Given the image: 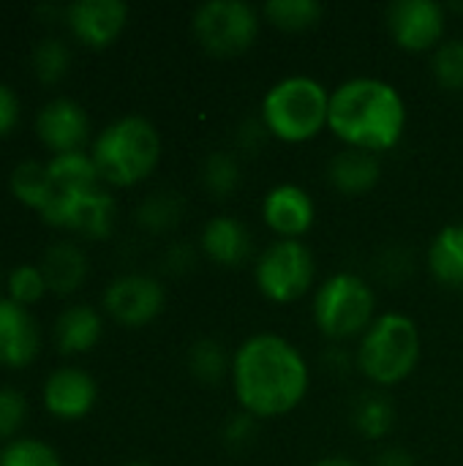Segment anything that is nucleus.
<instances>
[{
    "label": "nucleus",
    "instance_id": "nucleus-34",
    "mask_svg": "<svg viewBox=\"0 0 463 466\" xmlns=\"http://www.w3.org/2000/svg\"><path fill=\"white\" fill-rule=\"evenodd\" d=\"M257 434V418H251L248 412H235L226 423H224V442L229 448H246Z\"/></svg>",
    "mask_w": 463,
    "mask_h": 466
},
{
    "label": "nucleus",
    "instance_id": "nucleus-36",
    "mask_svg": "<svg viewBox=\"0 0 463 466\" xmlns=\"http://www.w3.org/2000/svg\"><path fill=\"white\" fill-rule=\"evenodd\" d=\"M374 466H418V461L407 448H385L377 453Z\"/></svg>",
    "mask_w": 463,
    "mask_h": 466
},
{
    "label": "nucleus",
    "instance_id": "nucleus-31",
    "mask_svg": "<svg viewBox=\"0 0 463 466\" xmlns=\"http://www.w3.org/2000/svg\"><path fill=\"white\" fill-rule=\"evenodd\" d=\"M431 71L439 87L463 90V38H448L434 49Z\"/></svg>",
    "mask_w": 463,
    "mask_h": 466
},
{
    "label": "nucleus",
    "instance_id": "nucleus-10",
    "mask_svg": "<svg viewBox=\"0 0 463 466\" xmlns=\"http://www.w3.org/2000/svg\"><path fill=\"white\" fill-rule=\"evenodd\" d=\"M166 306L164 284L147 273H123L104 289V311L123 328L150 325Z\"/></svg>",
    "mask_w": 463,
    "mask_h": 466
},
{
    "label": "nucleus",
    "instance_id": "nucleus-2",
    "mask_svg": "<svg viewBox=\"0 0 463 466\" xmlns=\"http://www.w3.org/2000/svg\"><path fill=\"white\" fill-rule=\"evenodd\" d=\"M327 128L347 145L374 156L393 150L407 131V104L379 76H352L330 93Z\"/></svg>",
    "mask_w": 463,
    "mask_h": 466
},
{
    "label": "nucleus",
    "instance_id": "nucleus-5",
    "mask_svg": "<svg viewBox=\"0 0 463 466\" xmlns=\"http://www.w3.org/2000/svg\"><path fill=\"white\" fill-rule=\"evenodd\" d=\"M423 339L412 317L401 311L379 314L357 344V369L377 388H393L409 380L420 363Z\"/></svg>",
    "mask_w": 463,
    "mask_h": 466
},
{
    "label": "nucleus",
    "instance_id": "nucleus-15",
    "mask_svg": "<svg viewBox=\"0 0 463 466\" xmlns=\"http://www.w3.org/2000/svg\"><path fill=\"white\" fill-rule=\"evenodd\" d=\"M65 22L82 44L104 49L126 30L128 5L123 0H74L65 8Z\"/></svg>",
    "mask_w": 463,
    "mask_h": 466
},
{
    "label": "nucleus",
    "instance_id": "nucleus-12",
    "mask_svg": "<svg viewBox=\"0 0 463 466\" xmlns=\"http://www.w3.org/2000/svg\"><path fill=\"white\" fill-rule=\"evenodd\" d=\"M35 134L44 147H49L55 156L60 153H76L85 147L90 137V117L85 106L68 96H57L46 101L35 115Z\"/></svg>",
    "mask_w": 463,
    "mask_h": 466
},
{
    "label": "nucleus",
    "instance_id": "nucleus-1",
    "mask_svg": "<svg viewBox=\"0 0 463 466\" xmlns=\"http://www.w3.org/2000/svg\"><path fill=\"white\" fill-rule=\"evenodd\" d=\"M229 380L243 412L257 420H273L303 404L311 388V369L289 339L254 333L232 352Z\"/></svg>",
    "mask_w": 463,
    "mask_h": 466
},
{
    "label": "nucleus",
    "instance_id": "nucleus-30",
    "mask_svg": "<svg viewBox=\"0 0 463 466\" xmlns=\"http://www.w3.org/2000/svg\"><path fill=\"white\" fill-rule=\"evenodd\" d=\"M180 216H183V202L177 194H150L139 210H136V221L150 229V232H166L172 229L175 224H180Z\"/></svg>",
    "mask_w": 463,
    "mask_h": 466
},
{
    "label": "nucleus",
    "instance_id": "nucleus-20",
    "mask_svg": "<svg viewBox=\"0 0 463 466\" xmlns=\"http://www.w3.org/2000/svg\"><path fill=\"white\" fill-rule=\"evenodd\" d=\"M55 344L63 355H85L104 336V319L93 306H68L55 319Z\"/></svg>",
    "mask_w": 463,
    "mask_h": 466
},
{
    "label": "nucleus",
    "instance_id": "nucleus-28",
    "mask_svg": "<svg viewBox=\"0 0 463 466\" xmlns=\"http://www.w3.org/2000/svg\"><path fill=\"white\" fill-rule=\"evenodd\" d=\"M0 466H63V459L41 440L16 437L0 448Z\"/></svg>",
    "mask_w": 463,
    "mask_h": 466
},
{
    "label": "nucleus",
    "instance_id": "nucleus-13",
    "mask_svg": "<svg viewBox=\"0 0 463 466\" xmlns=\"http://www.w3.org/2000/svg\"><path fill=\"white\" fill-rule=\"evenodd\" d=\"M262 218L281 240H303L317 221V205L303 186L278 183L262 199Z\"/></svg>",
    "mask_w": 463,
    "mask_h": 466
},
{
    "label": "nucleus",
    "instance_id": "nucleus-24",
    "mask_svg": "<svg viewBox=\"0 0 463 466\" xmlns=\"http://www.w3.org/2000/svg\"><path fill=\"white\" fill-rule=\"evenodd\" d=\"M46 169H49V177H52L57 194L96 188V186L104 183L101 175H98V169H96V164H93V158H90V153H85V150L52 156L46 161Z\"/></svg>",
    "mask_w": 463,
    "mask_h": 466
},
{
    "label": "nucleus",
    "instance_id": "nucleus-14",
    "mask_svg": "<svg viewBox=\"0 0 463 466\" xmlns=\"http://www.w3.org/2000/svg\"><path fill=\"white\" fill-rule=\"evenodd\" d=\"M41 399H44V410L52 418L82 420L93 412L98 401V385L87 371L76 366H63L46 377Z\"/></svg>",
    "mask_w": 463,
    "mask_h": 466
},
{
    "label": "nucleus",
    "instance_id": "nucleus-7",
    "mask_svg": "<svg viewBox=\"0 0 463 466\" xmlns=\"http://www.w3.org/2000/svg\"><path fill=\"white\" fill-rule=\"evenodd\" d=\"M262 14L243 0H207L194 8L191 30L199 46L216 57H235L259 38Z\"/></svg>",
    "mask_w": 463,
    "mask_h": 466
},
{
    "label": "nucleus",
    "instance_id": "nucleus-26",
    "mask_svg": "<svg viewBox=\"0 0 463 466\" xmlns=\"http://www.w3.org/2000/svg\"><path fill=\"white\" fill-rule=\"evenodd\" d=\"M186 363H188V371L205 385H216L232 371V358L226 355L224 344H218L216 339L194 341L191 350H188Z\"/></svg>",
    "mask_w": 463,
    "mask_h": 466
},
{
    "label": "nucleus",
    "instance_id": "nucleus-19",
    "mask_svg": "<svg viewBox=\"0 0 463 466\" xmlns=\"http://www.w3.org/2000/svg\"><path fill=\"white\" fill-rule=\"evenodd\" d=\"M41 273L46 281V289L55 295H71L76 292L87 279V257L85 251L71 240L52 243L41 257Z\"/></svg>",
    "mask_w": 463,
    "mask_h": 466
},
{
    "label": "nucleus",
    "instance_id": "nucleus-3",
    "mask_svg": "<svg viewBox=\"0 0 463 466\" xmlns=\"http://www.w3.org/2000/svg\"><path fill=\"white\" fill-rule=\"evenodd\" d=\"M90 158L104 183L128 188L147 180L161 161V134L142 115H123L93 139Z\"/></svg>",
    "mask_w": 463,
    "mask_h": 466
},
{
    "label": "nucleus",
    "instance_id": "nucleus-18",
    "mask_svg": "<svg viewBox=\"0 0 463 466\" xmlns=\"http://www.w3.org/2000/svg\"><path fill=\"white\" fill-rule=\"evenodd\" d=\"M382 177V164L379 156L357 147H344L338 150L330 164H327V180L333 183L336 191L347 197H360L368 194Z\"/></svg>",
    "mask_w": 463,
    "mask_h": 466
},
{
    "label": "nucleus",
    "instance_id": "nucleus-4",
    "mask_svg": "<svg viewBox=\"0 0 463 466\" xmlns=\"http://www.w3.org/2000/svg\"><path fill=\"white\" fill-rule=\"evenodd\" d=\"M327 117L330 90L308 74H292L273 82L259 106V120L267 134L287 145L317 139L327 128Z\"/></svg>",
    "mask_w": 463,
    "mask_h": 466
},
{
    "label": "nucleus",
    "instance_id": "nucleus-8",
    "mask_svg": "<svg viewBox=\"0 0 463 466\" xmlns=\"http://www.w3.org/2000/svg\"><path fill=\"white\" fill-rule=\"evenodd\" d=\"M317 262L314 251L303 240H273L254 265L257 289L270 303H295L314 287Z\"/></svg>",
    "mask_w": 463,
    "mask_h": 466
},
{
    "label": "nucleus",
    "instance_id": "nucleus-21",
    "mask_svg": "<svg viewBox=\"0 0 463 466\" xmlns=\"http://www.w3.org/2000/svg\"><path fill=\"white\" fill-rule=\"evenodd\" d=\"M428 270L448 289H463V224L442 227L428 246Z\"/></svg>",
    "mask_w": 463,
    "mask_h": 466
},
{
    "label": "nucleus",
    "instance_id": "nucleus-29",
    "mask_svg": "<svg viewBox=\"0 0 463 466\" xmlns=\"http://www.w3.org/2000/svg\"><path fill=\"white\" fill-rule=\"evenodd\" d=\"M202 183L213 197H229L240 186V161L232 153H210L202 164Z\"/></svg>",
    "mask_w": 463,
    "mask_h": 466
},
{
    "label": "nucleus",
    "instance_id": "nucleus-37",
    "mask_svg": "<svg viewBox=\"0 0 463 466\" xmlns=\"http://www.w3.org/2000/svg\"><path fill=\"white\" fill-rule=\"evenodd\" d=\"M311 466H360L355 459H349V456H325V459H319V461H314Z\"/></svg>",
    "mask_w": 463,
    "mask_h": 466
},
{
    "label": "nucleus",
    "instance_id": "nucleus-23",
    "mask_svg": "<svg viewBox=\"0 0 463 466\" xmlns=\"http://www.w3.org/2000/svg\"><path fill=\"white\" fill-rule=\"evenodd\" d=\"M352 423L366 440H385L396 426V404L382 390H366L352 404Z\"/></svg>",
    "mask_w": 463,
    "mask_h": 466
},
{
    "label": "nucleus",
    "instance_id": "nucleus-17",
    "mask_svg": "<svg viewBox=\"0 0 463 466\" xmlns=\"http://www.w3.org/2000/svg\"><path fill=\"white\" fill-rule=\"evenodd\" d=\"M202 254L221 265V268H237L251 257V232L248 227L235 218V216H213L207 218V224L202 227V238H199Z\"/></svg>",
    "mask_w": 463,
    "mask_h": 466
},
{
    "label": "nucleus",
    "instance_id": "nucleus-35",
    "mask_svg": "<svg viewBox=\"0 0 463 466\" xmlns=\"http://www.w3.org/2000/svg\"><path fill=\"white\" fill-rule=\"evenodd\" d=\"M19 120V96L11 85L0 82V137L11 134Z\"/></svg>",
    "mask_w": 463,
    "mask_h": 466
},
{
    "label": "nucleus",
    "instance_id": "nucleus-11",
    "mask_svg": "<svg viewBox=\"0 0 463 466\" xmlns=\"http://www.w3.org/2000/svg\"><path fill=\"white\" fill-rule=\"evenodd\" d=\"M448 27V8L437 0H396L388 5V30L407 52H434Z\"/></svg>",
    "mask_w": 463,
    "mask_h": 466
},
{
    "label": "nucleus",
    "instance_id": "nucleus-27",
    "mask_svg": "<svg viewBox=\"0 0 463 466\" xmlns=\"http://www.w3.org/2000/svg\"><path fill=\"white\" fill-rule=\"evenodd\" d=\"M30 63H33V74L38 82L44 85H55L60 82L68 68H71V49L63 38H55V35H46L41 38L35 46H33V55H30Z\"/></svg>",
    "mask_w": 463,
    "mask_h": 466
},
{
    "label": "nucleus",
    "instance_id": "nucleus-33",
    "mask_svg": "<svg viewBox=\"0 0 463 466\" xmlns=\"http://www.w3.org/2000/svg\"><path fill=\"white\" fill-rule=\"evenodd\" d=\"M27 418V399L16 388H0V442L16 440L14 434L22 429Z\"/></svg>",
    "mask_w": 463,
    "mask_h": 466
},
{
    "label": "nucleus",
    "instance_id": "nucleus-6",
    "mask_svg": "<svg viewBox=\"0 0 463 466\" xmlns=\"http://www.w3.org/2000/svg\"><path fill=\"white\" fill-rule=\"evenodd\" d=\"M377 317V292L357 273H333L314 292V322L333 341L360 339Z\"/></svg>",
    "mask_w": 463,
    "mask_h": 466
},
{
    "label": "nucleus",
    "instance_id": "nucleus-38",
    "mask_svg": "<svg viewBox=\"0 0 463 466\" xmlns=\"http://www.w3.org/2000/svg\"><path fill=\"white\" fill-rule=\"evenodd\" d=\"M123 466H150V464H142V461H128V464Z\"/></svg>",
    "mask_w": 463,
    "mask_h": 466
},
{
    "label": "nucleus",
    "instance_id": "nucleus-9",
    "mask_svg": "<svg viewBox=\"0 0 463 466\" xmlns=\"http://www.w3.org/2000/svg\"><path fill=\"white\" fill-rule=\"evenodd\" d=\"M41 218L49 227L74 232L79 238L104 240L115 229L117 205H115V197L104 186H96V188L57 194L52 205L41 213Z\"/></svg>",
    "mask_w": 463,
    "mask_h": 466
},
{
    "label": "nucleus",
    "instance_id": "nucleus-32",
    "mask_svg": "<svg viewBox=\"0 0 463 466\" xmlns=\"http://www.w3.org/2000/svg\"><path fill=\"white\" fill-rule=\"evenodd\" d=\"M46 281L38 265H19L8 273V298L25 309H30L35 300L46 295Z\"/></svg>",
    "mask_w": 463,
    "mask_h": 466
},
{
    "label": "nucleus",
    "instance_id": "nucleus-16",
    "mask_svg": "<svg viewBox=\"0 0 463 466\" xmlns=\"http://www.w3.org/2000/svg\"><path fill=\"white\" fill-rule=\"evenodd\" d=\"M41 352V328L30 309L14 303L11 298L0 300V366L25 369Z\"/></svg>",
    "mask_w": 463,
    "mask_h": 466
},
{
    "label": "nucleus",
    "instance_id": "nucleus-25",
    "mask_svg": "<svg viewBox=\"0 0 463 466\" xmlns=\"http://www.w3.org/2000/svg\"><path fill=\"white\" fill-rule=\"evenodd\" d=\"M262 16L278 30L303 33L325 16V5L319 0H270L265 3Z\"/></svg>",
    "mask_w": 463,
    "mask_h": 466
},
{
    "label": "nucleus",
    "instance_id": "nucleus-22",
    "mask_svg": "<svg viewBox=\"0 0 463 466\" xmlns=\"http://www.w3.org/2000/svg\"><path fill=\"white\" fill-rule=\"evenodd\" d=\"M8 188H11V194H14L22 205L33 208V210H38V213H44V210L52 205L55 194H57V191H55V183H52V177H49V169H46V164H41V161H19V164L11 169Z\"/></svg>",
    "mask_w": 463,
    "mask_h": 466
}]
</instances>
